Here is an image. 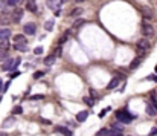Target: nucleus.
<instances>
[{
	"instance_id": "nucleus-37",
	"label": "nucleus",
	"mask_w": 157,
	"mask_h": 136,
	"mask_svg": "<svg viewBox=\"0 0 157 136\" xmlns=\"http://www.w3.org/2000/svg\"><path fill=\"white\" fill-rule=\"evenodd\" d=\"M149 135H151V136H153V135H157V128H153V130L149 132Z\"/></svg>"
},
{
	"instance_id": "nucleus-41",
	"label": "nucleus",
	"mask_w": 157,
	"mask_h": 136,
	"mask_svg": "<svg viewBox=\"0 0 157 136\" xmlns=\"http://www.w3.org/2000/svg\"><path fill=\"white\" fill-rule=\"evenodd\" d=\"M76 2H78V3H79V2H84V0H76Z\"/></svg>"
},
{
	"instance_id": "nucleus-9",
	"label": "nucleus",
	"mask_w": 157,
	"mask_h": 136,
	"mask_svg": "<svg viewBox=\"0 0 157 136\" xmlns=\"http://www.w3.org/2000/svg\"><path fill=\"white\" fill-rule=\"evenodd\" d=\"M55 132L61 133L63 136H72V132L69 130V128H66V127H61V125H57V127H55Z\"/></svg>"
},
{
	"instance_id": "nucleus-40",
	"label": "nucleus",
	"mask_w": 157,
	"mask_h": 136,
	"mask_svg": "<svg viewBox=\"0 0 157 136\" xmlns=\"http://www.w3.org/2000/svg\"><path fill=\"white\" fill-rule=\"evenodd\" d=\"M67 2H69V0H61V3H67Z\"/></svg>"
},
{
	"instance_id": "nucleus-1",
	"label": "nucleus",
	"mask_w": 157,
	"mask_h": 136,
	"mask_svg": "<svg viewBox=\"0 0 157 136\" xmlns=\"http://www.w3.org/2000/svg\"><path fill=\"white\" fill-rule=\"evenodd\" d=\"M20 64V58H11L8 57L5 61H3V66H2V69L6 70V72H9V70H15V67Z\"/></svg>"
},
{
	"instance_id": "nucleus-29",
	"label": "nucleus",
	"mask_w": 157,
	"mask_h": 136,
	"mask_svg": "<svg viewBox=\"0 0 157 136\" xmlns=\"http://www.w3.org/2000/svg\"><path fill=\"white\" fill-rule=\"evenodd\" d=\"M84 103H86L87 106H90V107H93V104H95V103H93V99H92V98H88V97H86V98H84Z\"/></svg>"
},
{
	"instance_id": "nucleus-15",
	"label": "nucleus",
	"mask_w": 157,
	"mask_h": 136,
	"mask_svg": "<svg viewBox=\"0 0 157 136\" xmlns=\"http://www.w3.org/2000/svg\"><path fill=\"white\" fill-rule=\"evenodd\" d=\"M87 116H88V112L83 110V112H79V113L76 115V119H78L79 122H84V121L87 119Z\"/></svg>"
},
{
	"instance_id": "nucleus-17",
	"label": "nucleus",
	"mask_w": 157,
	"mask_h": 136,
	"mask_svg": "<svg viewBox=\"0 0 157 136\" xmlns=\"http://www.w3.org/2000/svg\"><path fill=\"white\" fill-rule=\"evenodd\" d=\"M9 40H0V49H3V51H8L9 49Z\"/></svg>"
},
{
	"instance_id": "nucleus-16",
	"label": "nucleus",
	"mask_w": 157,
	"mask_h": 136,
	"mask_svg": "<svg viewBox=\"0 0 157 136\" xmlns=\"http://www.w3.org/2000/svg\"><path fill=\"white\" fill-rule=\"evenodd\" d=\"M55 61H57V57H55V55H49V57L44 58V64H46V66H52Z\"/></svg>"
},
{
	"instance_id": "nucleus-13",
	"label": "nucleus",
	"mask_w": 157,
	"mask_h": 136,
	"mask_svg": "<svg viewBox=\"0 0 157 136\" xmlns=\"http://www.w3.org/2000/svg\"><path fill=\"white\" fill-rule=\"evenodd\" d=\"M14 42H15V44H26L28 42H26V37L23 35V34H18V35H15L14 37Z\"/></svg>"
},
{
	"instance_id": "nucleus-4",
	"label": "nucleus",
	"mask_w": 157,
	"mask_h": 136,
	"mask_svg": "<svg viewBox=\"0 0 157 136\" xmlns=\"http://www.w3.org/2000/svg\"><path fill=\"white\" fill-rule=\"evenodd\" d=\"M142 34L145 37H151L154 35V26L153 25H149V23H142Z\"/></svg>"
},
{
	"instance_id": "nucleus-10",
	"label": "nucleus",
	"mask_w": 157,
	"mask_h": 136,
	"mask_svg": "<svg viewBox=\"0 0 157 136\" xmlns=\"http://www.w3.org/2000/svg\"><path fill=\"white\" fill-rule=\"evenodd\" d=\"M9 37H11V31L8 28L0 29V40H9Z\"/></svg>"
},
{
	"instance_id": "nucleus-33",
	"label": "nucleus",
	"mask_w": 157,
	"mask_h": 136,
	"mask_svg": "<svg viewBox=\"0 0 157 136\" xmlns=\"http://www.w3.org/2000/svg\"><path fill=\"white\" fill-rule=\"evenodd\" d=\"M34 52H35L37 55H40V54H43V47H35V49H34Z\"/></svg>"
},
{
	"instance_id": "nucleus-26",
	"label": "nucleus",
	"mask_w": 157,
	"mask_h": 136,
	"mask_svg": "<svg viewBox=\"0 0 157 136\" xmlns=\"http://www.w3.org/2000/svg\"><path fill=\"white\" fill-rule=\"evenodd\" d=\"M108 133H110V130H107V128H101V130L98 132V136H108Z\"/></svg>"
},
{
	"instance_id": "nucleus-34",
	"label": "nucleus",
	"mask_w": 157,
	"mask_h": 136,
	"mask_svg": "<svg viewBox=\"0 0 157 136\" xmlns=\"http://www.w3.org/2000/svg\"><path fill=\"white\" fill-rule=\"evenodd\" d=\"M55 57H60L61 55V47H58V49H55V54H53Z\"/></svg>"
},
{
	"instance_id": "nucleus-3",
	"label": "nucleus",
	"mask_w": 157,
	"mask_h": 136,
	"mask_svg": "<svg viewBox=\"0 0 157 136\" xmlns=\"http://www.w3.org/2000/svg\"><path fill=\"white\" fill-rule=\"evenodd\" d=\"M23 14H25V11L22 8L12 9V12H11V22L12 23H20V20L23 18Z\"/></svg>"
},
{
	"instance_id": "nucleus-19",
	"label": "nucleus",
	"mask_w": 157,
	"mask_h": 136,
	"mask_svg": "<svg viewBox=\"0 0 157 136\" xmlns=\"http://www.w3.org/2000/svg\"><path fill=\"white\" fill-rule=\"evenodd\" d=\"M14 122H15V119H14V118L11 116V118H8V119H6V121H3V124H2V127H3V128H6V127H11L12 124H14Z\"/></svg>"
},
{
	"instance_id": "nucleus-5",
	"label": "nucleus",
	"mask_w": 157,
	"mask_h": 136,
	"mask_svg": "<svg viewBox=\"0 0 157 136\" xmlns=\"http://www.w3.org/2000/svg\"><path fill=\"white\" fill-rule=\"evenodd\" d=\"M86 25V20H83V18H78V20H75V23H73V26H72V28L69 29V31H67V34H69V35H70V34H73V32H76L79 28H81V26H84Z\"/></svg>"
},
{
	"instance_id": "nucleus-24",
	"label": "nucleus",
	"mask_w": 157,
	"mask_h": 136,
	"mask_svg": "<svg viewBox=\"0 0 157 136\" xmlns=\"http://www.w3.org/2000/svg\"><path fill=\"white\" fill-rule=\"evenodd\" d=\"M12 113H14V115H22L23 113V107H20V106L14 107V109H12Z\"/></svg>"
},
{
	"instance_id": "nucleus-11",
	"label": "nucleus",
	"mask_w": 157,
	"mask_h": 136,
	"mask_svg": "<svg viewBox=\"0 0 157 136\" xmlns=\"http://www.w3.org/2000/svg\"><path fill=\"white\" fill-rule=\"evenodd\" d=\"M142 63V57H136L131 63H130V70H134V69H137L139 64Z\"/></svg>"
},
{
	"instance_id": "nucleus-35",
	"label": "nucleus",
	"mask_w": 157,
	"mask_h": 136,
	"mask_svg": "<svg viewBox=\"0 0 157 136\" xmlns=\"http://www.w3.org/2000/svg\"><path fill=\"white\" fill-rule=\"evenodd\" d=\"M108 110H110V109H105V110H102V112H101V113H99V116H101V118H102V116H104V115H105V113H107V112H108Z\"/></svg>"
},
{
	"instance_id": "nucleus-25",
	"label": "nucleus",
	"mask_w": 157,
	"mask_h": 136,
	"mask_svg": "<svg viewBox=\"0 0 157 136\" xmlns=\"http://www.w3.org/2000/svg\"><path fill=\"white\" fill-rule=\"evenodd\" d=\"M22 0H5V3L8 5V6H15L17 3H20Z\"/></svg>"
},
{
	"instance_id": "nucleus-6",
	"label": "nucleus",
	"mask_w": 157,
	"mask_h": 136,
	"mask_svg": "<svg viewBox=\"0 0 157 136\" xmlns=\"http://www.w3.org/2000/svg\"><path fill=\"white\" fill-rule=\"evenodd\" d=\"M35 31H37V26L34 23H26L23 26V32L26 34V35H32V34H35Z\"/></svg>"
},
{
	"instance_id": "nucleus-14",
	"label": "nucleus",
	"mask_w": 157,
	"mask_h": 136,
	"mask_svg": "<svg viewBox=\"0 0 157 136\" xmlns=\"http://www.w3.org/2000/svg\"><path fill=\"white\" fill-rule=\"evenodd\" d=\"M140 12H142V16L145 17V18H151L153 17V11L149 9V8H146V6H145V8H142Z\"/></svg>"
},
{
	"instance_id": "nucleus-7",
	"label": "nucleus",
	"mask_w": 157,
	"mask_h": 136,
	"mask_svg": "<svg viewBox=\"0 0 157 136\" xmlns=\"http://www.w3.org/2000/svg\"><path fill=\"white\" fill-rule=\"evenodd\" d=\"M137 47H139V49H142V51H149L151 43H149L146 38H140L139 42H137Z\"/></svg>"
},
{
	"instance_id": "nucleus-22",
	"label": "nucleus",
	"mask_w": 157,
	"mask_h": 136,
	"mask_svg": "<svg viewBox=\"0 0 157 136\" xmlns=\"http://www.w3.org/2000/svg\"><path fill=\"white\" fill-rule=\"evenodd\" d=\"M9 57V54H8V51H3V49H0V61H5L6 58Z\"/></svg>"
},
{
	"instance_id": "nucleus-20",
	"label": "nucleus",
	"mask_w": 157,
	"mask_h": 136,
	"mask_svg": "<svg viewBox=\"0 0 157 136\" xmlns=\"http://www.w3.org/2000/svg\"><path fill=\"white\" fill-rule=\"evenodd\" d=\"M52 28H53V18H49V20L44 23V29H46V31H52Z\"/></svg>"
},
{
	"instance_id": "nucleus-38",
	"label": "nucleus",
	"mask_w": 157,
	"mask_h": 136,
	"mask_svg": "<svg viewBox=\"0 0 157 136\" xmlns=\"http://www.w3.org/2000/svg\"><path fill=\"white\" fill-rule=\"evenodd\" d=\"M8 87H9V81H8V83H6V84H5V87H3L2 90H3V92H5V90H8Z\"/></svg>"
},
{
	"instance_id": "nucleus-27",
	"label": "nucleus",
	"mask_w": 157,
	"mask_h": 136,
	"mask_svg": "<svg viewBox=\"0 0 157 136\" xmlns=\"http://www.w3.org/2000/svg\"><path fill=\"white\" fill-rule=\"evenodd\" d=\"M146 113L153 116V115H156V113H157V110H156V109H153L151 106H148V107H146Z\"/></svg>"
},
{
	"instance_id": "nucleus-28",
	"label": "nucleus",
	"mask_w": 157,
	"mask_h": 136,
	"mask_svg": "<svg viewBox=\"0 0 157 136\" xmlns=\"http://www.w3.org/2000/svg\"><path fill=\"white\" fill-rule=\"evenodd\" d=\"M14 49H17V51H26L28 47H26V44H14Z\"/></svg>"
},
{
	"instance_id": "nucleus-39",
	"label": "nucleus",
	"mask_w": 157,
	"mask_h": 136,
	"mask_svg": "<svg viewBox=\"0 0 157 136\" xmlns=\"http://www.w3.org/2000/svg\"><path fill=\"white\" fill-rule=\"evenodd\" d=\"M2 83H3V81H2V78H0V90H2Z\"/></svg>"
},
{
	"instance_id": "nucleus-30",
	"label": "nucleus",
	"mask_w": 157,
	"mask_h": 136,
	"mask_svg": "<svg viewBox=\"0 0 157 136\" xmlns=\"http://www.w3.org/2000/svg\"><path fill=\"white\" fill-rule=\"evenodd\" d=\"M44 73H46V70H41V72H35V73H34V78H41V77L44 75Z\"/></svg>"
},
{
	"instance_id": "nucleus-23",
	"label": "nucleus",
	"mask_w": 157,
	"mask_h": 136,
	"mask_svg": "<svg viewBox=\"0 0 157 136\" xmlns=\"http://www.w3.org/2000/svg\"><path fill=\"white\" fill-rule=\"evenodd\" d=\"M79 14H83V8H75V9L70 12L72 17H76V16H79Z\"/></svg>"
},
{
	"instance_id": "nucleus-2",
	"label": "nucleus",
	"mask_w": 157,
	"mask_h": 136,
	"mask_svg": "<svg viewBox=\"0 0 157 136\" xmlns=\"http://www.w3.org/2000/svg\"><path fill=\"white\" fill-rule=\"evenodd\" d=\"M116 118H118V121L124 122V124H130L136 116L131 113H128L127 110H119V112H116Z\"/></svg>"
},
{
	"instance_id": "nucleus-36",
	"label": "nucleus",
	"mask_w": 157,
	"mask_h": 136,
	"mask_svg": "<svg viewBox=\"0 0 157 136\" xmlns=\"http://www.w3.org/2000/svg\"><path fill=\"white\" fill-rule=\"evenodd\" d=\"M20 75V72H12L11 73V78H15V77H18Z\"/></svg>"
},
{
	"instance_id": "nucleus-8",
	"label": "nucleus",
	"mask_w": 157,
	"mask_h": 136,
	"mask_svg": "<svg viewBox=\"0 0 157 136\" xmlns=\"http://www.w3.org/2000/svg\"><path fill=\"white\" fill-rule=\"evenodd\" d=\"M8 22H11V12L5 9V11H2V14H0V25H5Z\"/></svg>"
},
{
	"instance_id": "nucleus-18",
	"label": "nucleus",
	"mask_w": 157,
	"mask_h": 136,
	"mask_svg": "<svg viewBox=\"0 0 157 136\" xmlns=\"http://www.w3.org/2000/svg\"><path fill=\"white\" fill-rule=\"evenodd\" d=\"M46 5L49 6L50 9H53V11H55L57 8H60V6H58V3H57V0H47V2H46Z\"/></svg>"
},
{
	"instance_id": "nucleus-31",
	"label": "nucleus",
	"mask_w": 157,
	"mask_h": 136,
	"mask_svg": "<svg viewBox=\"0 0 157 136\" xmlns=\"http://www.w3.org/2000/svg\"><path fill=\"white\" fill-rule=\"evenodd\" d=\"M108 136H124V135H122L121 132H110V133H108Z\"/></svg>"
},
{
	"instance_id": "nucleus-32",
	"label": "nucleus",
	"mask_w": 157,
	"mask_h": 136,
	"mask_svg": "<svg viewBox=\"0 0 157 136\" xmlns=\"http://www.w3.org/2000/svg\"><path fill=\"white\" fill-rule=\"evenodd\" d=\"M44 95H34V97H31V99H43Z\"/></svg>"
},
{
	"instance_id": "nucleus-21",
	"label": "nucleus",
	"mask_w": 157,
	"mask_h": 136,
	"mask_svg": "<svg viewBox=\"0 0 157 136\" xmlns=\"http://www.w3.org/2000/svg\"><path fill=\"white\" fill-rule=\"evenodd\" d=\"M118 84H119V80H118V78H113V80L110 81V83H108L107 89H114V87L118 86Z\"/></svg>"
},
{
	"instance_id": "nucleus-12",
	"label": "nucleus",
	"mask_w": 157,
	"mask_h": 136,
	"mask_svg": "<svg viewBox=\"0 0 157 136\" xmlns=\"http://www.w3.org/2000/svg\"><path fill=\"white\" fill-rule=\"evenodd\" d=\"M26 9L31 11V12H37L38 6H37V3L34 2V0H29V2H26Z\"/></svg>"
}]
</instances>
